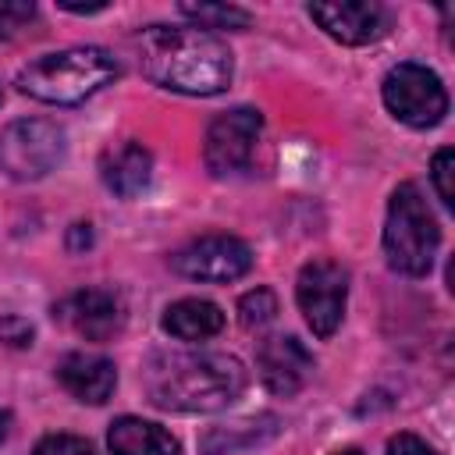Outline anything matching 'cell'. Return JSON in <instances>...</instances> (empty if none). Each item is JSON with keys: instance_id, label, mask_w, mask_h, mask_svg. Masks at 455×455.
I'll list each match as a JSON object with an SVG mask.
<instances>
[{"instance_id": "1", "label": "cell", "mask_w": 455, "mask_h": 455, "mask_svg": "<svg viewBox=\"0 0 455 455\" xmlns=\"http://www.w3.org/2000/svg\"><path fill=\"white\" fill-rule=\"evenodd\" d=\"M142 387L171 412H220L245 391V366L228 352H153Z\"/></svg>"}, {"instance_id": "2", "label": "cell", "mask_w": 455, "mask_h": 455, "mask_svg": "<svg viewBox=\"0 0 455 455\" xmlns=\"http://www.w3.org/2000/svg\"><path fill=\"white\" fill-rule=\"evenodd\" d=\"M146 78L181 96H217L231 85V50L203 28L149 25L135 39Z\"/></svg>"}, {"instance_id": "3", "label": "cell", "mask_w": 455, "mask_h": 455, "mask_svg": "<svg viewBox=\"0 0 455 455\" xmlns=\"http://www.w3.org/2000/svg\"><path fill=\"white\" fill-rule=\"evenodd\" d=\"M117 57L103 46H71L57 53H43L18 71V89L39 103L71 107L100 92L117 78Z\"/></svg>"}, {"instance_id": "4", "label": "cell", "mask_w": 455, "mask_h": 455, "mask_svg": "<svg viewBox=\"0 0 455 455\" xmlns=\"http://www.w3.org/2000/svg\"><path fill=\"white\" fill-rule=\"evenodd\" d=\"M437 242H441V231H437V220H434L423 192L412 181L398 185L391 192L387 220H384V252H387V263L398 274L423 277L430 270V263H434Z\"/></svg>"}, {"instance_id": "5", "label": "cell", "mask_w": 455, "mask_h": 455, "mask_svg": "<svg viewBox=\"0 0 455 455\" xmlns=\"http://www.w3.org/2000/svg\"><path fill=\"white\" fill-rule=\"evenodd\" d=\"M64 156V132L43 117H21L0 132V171L14 181L50 174Z\"/></svg>"}, {"instance_id": "6", "label": "cell", "mask_w": 455, "mask_h": 455, "mask_svg": "<svg viewBox=\"0 0 455 455\" xmlns=\"http://www.w3.org/2000/svg\"><path fill=\"white\" fill-rule=\"evenodd\" d=\"M384 107L409 128H434L448 114V92L430 68L395 64L384 78Z\"/></svg>"}, {"instance_id": "7", "label": "cell", "mask_w": 455, "mask_h": 455, "mask_svg": "<svg viewBox=\"0 0 455 455\" xmlns=\"http://www.w3.org/2000/svg\"><path fill=\"white\" fill-rule=\"evenodd\" d=\"M295 299L299 309L316 338H331L345 316V299H348V270L334 259H309L299 270L295 281Z\"/></svg>"}, {"instance_id": "8", "label": "cell", "mask_w": 455, "mask_h": 455, "mask_svg": "<svg viewBox=\"0 0 455 455\" xmlns=\"http://www.w3.org/2000/svg\"><path fill=\"white\" fill-rule=\"evenodd\" d=\"M259 132H263V117H259V110H252V107H235V110L217 114V117L210 121L206 142H203L206 171H210L213 178L238 174V171L252 160V149H256Z\"/></svg>"}, {"instance_id": "9", "label": "cell", "mask_w": 455, "mask_h": 455, "mask_svg": "<svg viewBox=\"0 0 455 455\" xmlns=\"http://www.w3.org/2000/svg\"><path fill=\"white\" fill-rule=\"evenodd\" d=\"M171 267L192 281H235L249 274L252 249L235 235H203L171 256Z\"/></svg>"}, {"instance_id": "10", "label": "cell", "mask_w": 455, "mask_h": 455, "mask_svg": "<svg viewBox=\"0 0 455 455\" xmlns=\"http://www.w3.org/2000/svg\"><path fill=\"white\" fill-rule=\"evenodd\" d=\"M53 316L85 341H110L124 327V302L107 288H78L53 306Z\"/></svg>"}, {"instance_id": "11", "label": "cell", "mask_w": 455, "mask_h": 455, "mask_svg": "<svg viewBox=\"0 0 455 455\" xmlns=\"http://www.w3.org/2000/svg\"><path fill=\"white\" fill-rule=\"evenodd\" d=\"M309 18L338 43L363 46L380 39L391 28V11L373 0H331V4H309Z\"/></svg>"}, {"instance_id": "12", "label": "cell", "mask_w": 455, "mask_h": 455, "mask_svg": "<svg viewBox=\"0 0 455 455\" xmlns=\"http://www.w3.org/2000/svg\"><path fill=\"white\" fill-rule=\"evenodd\" d=\"M256 363H259V377H263L267 391L284 395V398H291L295 391H302L306 380L313 377V355H309V348H306L299 338H291V334H274V338H267V341L259 345Z\"/></svg>"}, {"instance_id": "13", "label": "cell", "mask_w": 455, "mask_h": 455, "mask_svg": "<svg viewBox=\"0 0 455 455\" xmlns=\"http://www.w3.org/2000/svg\"><path fill=\"white\" fill-rule=\"evenodd\" d=\"M57 380L64 384L68 395H75L78 402L89 405H103L114 395L117 384V370L107 355L100 352H68L57 363Z\"/></svg>"}, {"instance_id": "14", "label": "cell", "mask_w": 455, "mask_h": 455, "mask_svg": "<svg viewBox=\"0 0 455 455\" xmlns=\"http://www.w3.org/2000/svg\"><path fill=\"white\" fill-rule=\"evenodd\" d=\"M100 178H103V185L114 196L135 199L149 185V178H153V156H149L146 146H139L132 139L128 142H117V146L103 149V156H100Z\"/></svg>"}, {"instance_id": "15", "label": "cell", "mask_w": 455, "mask_h": 455, "mask_svg": "<svg viewBox=\"0 0 455 455\" xmlns=\"http://www.w3.org/2000/svg\"><path fill=\"white\" fill-rule=\"evenodd\" d=\"M107 444L114 455H178V441L160 423H149L139 416L114 419Z\"/></svg>"}, {"instance_id": "16", "label": "cell", "mask_w": 455, "mask_h": 455, "mask_svg": "<svg viewBox=\"0 0 455 455\" xmlns=\"http://www.w3.org/2000/svg\"><path fill=\"white\" fill-rule=\"evenodd\" d=\"M220 327H224V313L210 299H178L164 313V331L178 341H206L220 334Z\"/></svg>"}, {"instance_id": "17", "label": "cell", "mask_w": 455, "mask_h": 455, "mask_svg": "<svg viewBox=\"0 0 455 455\" xmlns=\"http://www.w3.org/2000/svg\"><path fill=\"white\" fill-rule=\"evenodd\" d=\"M178 14L192 21V28H249L252 14L235 4H178Z\"/></svg>"}, {"instance_id": "18", "label": "cell", "mask_w": 455, "mask_h": 455, "mask_svg": "<svg viewBox=\"0 0 455 455\" xmlns=\"http://www.w3.org/2000/svg\"><path fill=\"white\" fill-rule=\"evenodd\" d=\"M277 316V299H274V291L270 288H252V291H245L242 299H238V320H242V327H263V323H270Z\"/></svg>"}, {"instance_id": "19", "label": "cell", "mask_w": 455, "mask_h": 455, "mask_svg": "<svg viewBox=\"0 0 455 455\" xmlns=\"http://www.w3.org/2000/svg\"><path fill=\"white\" fill-rule=\"evenodd\" d=\"M430 174H434V188H437L441 203L451 206V203H455V153H451L448 146L437 149V156H434V164H430Z\"/></svg>"}, {"instance_id": "20", "label": "cell", "mask_w": 455, "mask_h": 455, "mask_svg": "<svg viewBox=\"0 0 455 455\" xmlns=\"http://www.w3.org/2000/svg\"><path fill=\"white\" fill-rule=\"evenodd\" d=\"M36 18V4L25 0H0V39H14Z\"/></svg>"}, {"instance_id": "21", "label": "cell", "mask_w": 455, "mask_h": 455, "mask_svg": "<svg viewBox=\"0 0 455 455\" xmlns=\"http://www.w3.org/2000/svg\"><path fill=\"white\" fill-rule=\"evenodd\" d=\"M32 455H96V448L75 434H46Z\"/></svg>"}, {"instance_id": "22", "label": "cell", "mask_w": 455, "mask_h": 455, "mask_svg": "<svg viewBox=\"0 0 455 455\" xmlns=\"http://www.w3.org/2000/svg\"><path fill=\"white\" fill-rule=\"evenodd\" d=\"M387 455H437L427 441H419L416 434H398L387 441Z\"/></svg>"}, {"instance_id": "23", "label": "cell", "mask_w": 455, "mask_h": 455, "mask_svg": "<svg viewBox=\"0 0 455 455\" xmlns=\"http://www.w3.org/2000/svg\"><path fill=\"white\" fill-rule=\"evenodd\" d=\"M0 341H7V345H28L32 341V327L21 323L18 316H7L0 323Z\"/></svg>"}, {"instance_id": "24", "label": "cell", "mask_w": 455, "mask_h": 455, "mask_svg": "<svg viewBox=\"0 0 455 455\" xmlns=\"http://www.w3.org/2000/svg\"><path fill=\"white\" fill-rule=\"evenodd\" d=\"M4 434H7V412H0V441H4Z\"/></svg>"}, {"instance_id": "25", "label": "cell", "mask_w": 455, "mask_h": 455, "mask_svg": "<svg viewBox=\"0 0 455 455\" xmlns=\"http://www.w3.org/2000/svg\"><path fill=\"white\" fill-rule=\"evenodd\" d=\"M334 455H363L359 448H341V451H334Z\"/></svg>"}]
</instances>
